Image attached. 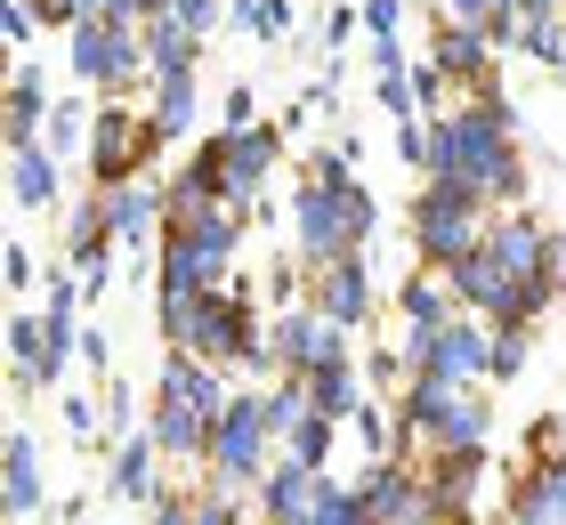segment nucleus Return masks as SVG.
<instances>
[{"instance_id":"f257e3e1","label":"nucleus","mask_w":566,"mask_h":525,"mask_svg":"<svg viewBox=\"0 0 566 525\" xmlns=\"http://www.w3.org/2000/svg\"><path fill=\"white\" fill-rule=\"evenodd\" d=\"M510 129H518V114H510L502 97H478L470 114H453V122H437L429 138H437V178H461V187H478L485 202H518V154H510Z\"/></svg>"},{"instance_id":"f03ea898","label":"nucleus","mask_w":566,"mask_h":525,"mask_svg":"<svg viewBox=\"0 0 566 525\" xmlns=\"http://www.w3.org/2000/svg\"><path fill=\"white\" fill-rule=\"evenodd\" d=\"M373 219H380V210H373L365 195H356L348 178H340V187H324V178H307V187H300V210H292L300 243L316 251V259H340V251H356V243H365V234H373Z\"/></svg>"},{"instance_id":"7ed1b4c3","label":"nucleus","mask_w":566,"mask_h":525,"mask_svg":"<svg viewBox=\"0 0 566 525\" xmlns=\"http://www.w3.org/2000/svg\"><path fill=\"white\" fill-rule=\"evenodd\" d=\"M478 210H485V195L461 187V178H437V187L421 195V210H413V243H421L429 267H453L461 251H478Z\"/></svg>"},{"instance_id":"20e7f679","label":"nucleus","mask_w":566,"mask_h":525,"mask_svg":"<svg viewBox=\"0 0 566 525\" xmlns=\"http://www.w3.org/2000/svg\"><path fill=\"white\" fill-rule=\"evenodd\" d=\"M178 339H187L195 356H219V364H268V348L251 339V300L243 292H195Z\"/></svg>"},{"instance_id":"39448f33","label":"nucleus","mask_w":566,"mask_h":525,"mask_svg":"<svg viewBox=\"0 0 566 525\" xmlns=\"http://www.w3.org/2000/svg\"><path fill=\"white\" fill-rule=\"evenodd\" d=\"M405 420L429 437V444H478L485 437V397L470 380H421L405 397Z\"/></svg>"},{"instance_id":"423d86ee","label":"nucleus","mask_w":566,"mask_h":525,"mask_svg":"<svg viewBox=\"0 0 566 525\" xmlns=\"http://www.w3.org/2000/svg\"><path fill=\"white\" fill-rule=\"evenodd\" d=\"M211 461L227 485H251L268 469V405L260 397H227L219 429H211Z\"/></svg>"},{"instance_id":"0eeeda50","label":"nucleus","mask_w":566,"mask_h":525,"mask_svg":"<svg viewBox=\"0 0 566 525\" xmlns=\"http://www.w3.org/2000/svg\"><path fill=\"white\" fill-rule=\"evenodd\" d=\"M146 154H163V129L130 122L122 105H106L97 129H90V178H97V187H130V170L146 162Z\"/></svg>"},{"instance_id":"6e6552de","label":"nucleus","mask_w":566,"mask_h":525,"mask_svg":"<svg viewBox=\"0 0 566 525\" xmlns=\"http://www.w3.org/2000/svg\"><path fill=\"white\" fill-rule=\"evenodd\" d=\"M211 146H219V170H227V202L251 210V195H260V178L275 162V129H227Z\"/></svg>"},{"instance_id":"1a4fd4ad","label":"nucleus","mask_w":566,"mask_h":525,"mask_svg":"<svg viewBox=\"0 0 566 525\" xmlns=\"http://www.w3.org/2000/svg\"><path fill=\"white\" fill-rule=\"evenodd\" d=\"M316 315H332V324H365V259L340 251L316 267Z\"/></svg>"},{"instance_id":"9d476101","label":"nucleus","mask_w":566,"mask_h":525,"mask_svg":"<svg viewBox=\"0 0 566 525\" xmlns=\"http://www.w3.org/2000/svg\"><path fill=\"white\" fill-rule=\"evenodd\" d=\"M49 73L41 65H17V82H9V154L17 146H41V129H49Z\"/></svg>"},{"instance_id":"9b49d317","label":"nucleus","mask_w":566,"mask_h":525,"mask_svg":"<svg viewBox=\"0 0 566 525\" xmlns=\"http://www.w3.org/2000/svg\"><path fill=\"white\" fill-rule=\"evenodd\" d=\"M316 493H324V469L292 453V461L268 477V517H275V525H300L307 510H316Z\"/></svg>"},{"instance_id":"f8f14e48","label":"nucleus","mask_w":566,"mask_h":525,"mask_svg":"<svg viewBox=\"0 0 566 525\" xmlns=\"http://www.w3.org/2000/svg\"><path fill=\"white\" fill-rule=\"evenodd\" d=\"M97 195H106V227H114V243H146L154 219H163V202H170V195L138 187V178H130V187H97Z\"/></svg>"},{"instance_id":"ddd939ff","label":"nucleus","mask_w":566,"mask_h":525,"mask_svg":"<svg viewBox=\"0 0 566 525\" xmlns=\"http://www.w3.org/2000/svg\"><path fill=\"white\" fill-rule=\"evenodd\" d=\"M485 33H470V24H437V73H446V82H494V65H485Z\"/></svg>"},{"instance_id":"4468645a","label":"nucleus","mask_w":566,"mask_h":525,"mask_svg":"<svg viewBox=\"0 0 566 525\" xmlns=\"http://www.w3.org/2000/svg\"><path fill=\"white\" fill-rule=\"evenodd\" d=\"M195 114V57L187 65H154V129H163V146L187 129Z\"/></svg>"},{"instance_id":"2eb2a0df","label":"nucleus","mask_w":566,"mask_h":525,"mask_svg":"<svg viewBox=\"0 0 566 525\" xmlns=\"http://www.w3.org/2000/svg\"><path fill=\"white\" fill-rule=\"evenodd\" d=\"M9 195H17L24 210H49V202H57V154H49V146H17Z\"/></svg>"},{"instance_id":"dca6fc26","label":"nucleus","mask_w":566,"mask_h":525,"mask_svg":"<svg viewBox=\"0 0 566 525\" xmlns=\"http://www.w3.org/2000/svg\"><path fill=\"white\" fill-rule=\"evenodd\" d=\"M163 397H170V405H195L202 420H219V412H227L219 380L202 372V364H187V356H170V372H163Z\"/></svg>"},{"instance_id":"f3484780","label":"nucleus","mask_w":566,"mask_h":525,"mask_svg":"<svg viewBox=\"0 0 566 525\" xmlns=\"http://www.w3.org/2000/svg\"><path fill=\"white\" fill-rule=\"evenodd\" d=\"M446 24H470L485 41H510L518 33V0H446Z\"/></svg>"},{"instance_id":"a211bd4d","label":"nucleus","mask_w":566,"mask_h":525,"mask_svg":"<svg viewBox=\"0 0 566 525\" xmlns=\"http://www.w3.org/2000/svg\"><path fill=\"white\" fill-rule=\"evenodd\" d=\"M41 502V453H33V437H9V517H24Z\"/></svg>"},{"instance_id":"6ab92c4d","label":"nucleus","mask_w":566,"mask_h":525,"mask_svg":"<svg viewBox=\"0 0 566 525\" xmlns=\"http://www.w3.org/2000/svg\"><path fill=\"white\" fill-rule=\"evenodd\" d=\"M146 461H154V444H122V461H114V477H106L122 502H146V493H154V469Z\"/></svg>"},{"instance_id":"aec40b11","label":"nucleus","mask_w":566,"mask_h":525,"mask_svg":"<svg viewBox=\"0 0 566 525\" xmlns=\"http://www.w3.org/2000/svg\"><path fill=\"white\" fill-rule=\"evenodd\" d=\"M307 397H316V412H356V380H348V364H324V372H307Z\"/></svg>"},{"instance_id":"412c9836","label":"nucleus","mask_w":566,"mask_h":525,"mask_svg":"<svg viewBox=\"0 0 566 525\" xmlns=\"http://www.w3.org/2000/svg\"><path fill=\"white\" fill-rule=\"evenodd\" d=\"M82 129H97V122H90V114H82V105H73V97H65V105H57V114H49V129H41V146H49V154H73V146H82Z\"/></svg>"},{"instance_id":"4be33fe9","label":"nucleus","mask_w":566,"mask_h":525,"mask_svg":"<svg viewBox=\"0 0 566 525\" xmlns=\"http://www.w3.org/2000/svg\"><path fill=\"white\" fill-rule=\"evenodd\" d=\"M405 315H413V324H446V283L413 275V283H405Z\"/></svg>"},{"instance_id":"5701e85b","label":"nucleus","mask_w":566,"mask_h":525,"mask_svg":"<svg viewBox=\"0 0 566 525\" xmlns=\"http://www.w3.org/2000/svg\"><path fill=\"white\" fill-rule=\"evenodd\" d=\"M235 24H243V33H260V41H275L292 17H283V0H235Z\"/></svg>"},{"instance_id":"b1692460","label":"nucleus","mask_w":566,"mask_h":525,"mask_svg":"<svg viewBox=\"0 0 566 525\" xmlns=\"http://www.w3.org/2000/svg\"><path fill=\"white\" fill-rule=\"evenodd\" d=\"M356 429H365V444H373L380 461L397 453V412H380V405H356Z\"/></svg>"},{"instance_id":"393cba45","label":"nucleus","mask_w":566,"mask_h":525,"mask_svg":"<svg viewBox=\"0 0 566 525\" xmlns=\"http://www.w3.org/2000/svg\"><path fill=\"white\" fill-rule=\"evenodd\" d=\"M292 453L324 469V453H332V420H324V412H307V420H300V429H292Z\"/></svg>"},{"instance_id":"a878e982","label":"nucleus","mask_w":566,"mask_h":525,"mask_svg":"<svg viewBox=\"0 0 566 525\" xmlns=\"http://www.w3.org/2000/svg\"><path fill=\"white\" fill-rule=\"evenodd\" d=\"M518 41L534 49V57H551V65L566 57V41H558V17H543V24H518Z\"/></svg>"},{"instance_id":"bb28decb","label":"nucleus","mask_w":566,"mask_h":525,"mask_svg":"<svg viewBox=\"0 0 566 525\" xmlns=\"http://www.w3.org/2000/svg\"><path fill=\"white\" fill-rule=\"evenodd\" d=\"M526 364V332L518 324H502V339H494V364H485V372H518Z\"/></svg>"},{"instance_id":"cd10ccee","label":"nucleus","mask_w":566,"mask_h":525,"mask_svg":"<svg viewBox=\"0 0 566 525\" xmlns=\"http://www.w3.org/2000/svg\"><path fill=\"white\" fill-rule=\"evenodd\" d=\"M33 17H41V24H82L90 0H33Z\"/></svg>"},{"instance_id":"c85d7f7f","label":"nucleus","mask_w":566,"mask_h":525,"mask_svg":"<svg viewBox=\"0 0 566 525\" xmlns=\"http://www.w3.org/2000/svg\"><path fill=\"white\" fill-rule=\"evenodd\" d=\"M397 9H405V0H365V24H373V41H389V33H397Z\"/></svg>"},{"instance_id":"c756f323","label":"nucleus","mask_w":566,"mask_h":525,"mask_svg":"<svg viewBox=\"0 0 566 525\" xmlns=\"http://www.w3.org/2000/svg\"><path fill=\"white\" fill-rule=\"evenodd\" d=\"M170 17H187V24H195V33H202V24H211V17H219V0H170Z\"/></svg>"},{"instance_id":"7c9ffc66","label":"nucleus","mask_w":566,"mask_h":525,"mask_svg":"<svg viewBox=\"0 0 566 525\" xmlns=\"http://www.w3.org/2000/svg\"><path fill=\"white\" fill-rule=\"evenodd\" d=\"M235 525H243V517H235Z\"/></svg>"}]
</instances>
